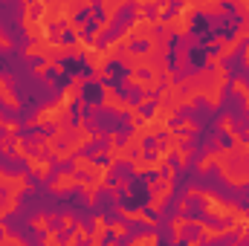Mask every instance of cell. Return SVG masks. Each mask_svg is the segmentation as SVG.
I'll list each match as a JSON object with an SVG mask.
<instances>
[{"instance_id": "cell-34", "label": "cell", "mask_w": 249, "mask_h": 246, "mask_svg": "<svg viewBox=\"0 0 249 246\" xmlns=\"http://www.w3.org/2000/svg\"><path fill=\"white\" fill-rule=\"evenodd\" d=\"M35 127H38L41 139H55V133H58V124L55 122H44V124H35Z\"/></svg>"}, {"instance_id": "cell-3", "label": "cell", "mask_w": 249, "mask_h": 246, "mask_svg": "<svg viewBox=\"0 0 249 246\" xmlns=\"http://www.w3.org/2000/svg\"><path fill=\"white\" fill-rule=\"evenodd\" d=\"M84 122V130L87 133H93V136H110V133H116L124 122H133V113L130 110H116V107H105V105H99L87 119H81Z\"/></svg>"}, {"instance_id": "cell-26", "label": "cell", "mask_w": 249, "mask_h": 246, "mask_svg": "<svg viewBox=\"0 0 249 246\" xmlns=\"http://www.w3.org/2000/svg\"><path fill=\"white\" fill-rule=\"evenodd\" d=\"M72 180H75V183H84V185H96L99 174L90 171V168H75V171H72Z\"/></svg>"}, {"instance_id": "cell-22", "label": "cell", "mask_w": 249, "mask_h": 246, "mask_svg": "<svg viewBox=\"0 0 249 246\" xmlns=\"http://www.w3.org/2000/svg\"><path fill=\"white\" fill-rule=\"evenodd\" d=\"M188 116H191V102L180 105V107H177V113H174V116H168V130H177V127H183V124L188 122Z\"/></svg>"}, {"instance_id": "cell-33", "label": "cell", "mask_w": 249, "mask_h": 246, "mask_svg": "<svg viewBox=\"0 0 249 246\" xmlns=\"http://www.w3.org/2000/svg\"><path fill=\"white\" fill-rule=\"evenodd\" d=\"M160 15V3L154 0V3H142L139 6V18H145V20H154Z\"/></svg>"}, {"instance_id": "cell-55", "label": "cell", "mask_w": 249, "mask_h": 246, "mask_svg": "<svg viewBox=\"0 0 249 246\" xmlns=\"http://www.w3.org/2000/svg\"><path fill=\"white\" fill-rule=\"evenodd\" d=\"M44 3H50V0H44Z\"/></svg>"}, {"instance_id": "cell-46", "label": "cell", "mask_w": 249, "mask_h": 246, "mask_svg": "<svg viewBox=\"0 0 249 246\" xmlns=\"http://www.w3.org/2000/svg\"><path fill=\"white\" fill-rule=\"evenodd\" d=\"M168 32H171V29H168V23H157V26L151 29V35H154V38H162V41L168 38Z\"/></svg>"}, {"instance_id": "cell-35", "label": "cell", "mask_w": 249, "mask_h": 246, "mask_svg": "<svg viewBox=\"0 0 249 246\" xmlns=\"http://www.w3.org/2000/svg\"><path fill=\"white\" fill-rule=\"evenodd\" d=\"M154 136H157V148H160V154H168V145H171V130H157Z\"/></svg>"}, {"instance_id": "cell-21", "label": "cell", "mask_w": 249, "mask_h": 246, "mask_svg": "<svg viewBox=\"0 0 249 246\" xmlns=\"http://www.w3.org/2000/svg\"><path fill=\"white\" fill-rule=\"evenodd\" d=\"M186 9V3L183 0H165L162 3V12H160V18H162V23H171L174 18H180V12Z\"/></svg>"}, {"instance_id": "cell-27", "label": "cell", "mask_w": 249, "mask_h": 246, "mask_svg": "<svg viewBox=\"0 0 249 246\" xmlns=\"http://www.w3.org/2000/svg\"><path fill=\"white\" fill-rule=\"evenodd\" d=\"M157 102H160V99H145V102L136 107V113H139L142 119H154V116H157V107H160Z\"/></svg>"}, {"instance_id": "cell-43", "label": "cell", "mask_w": 249, "mask_h": 246, "mask_svg": "<svg viewBox=\"0 0 249 246\" xmlns=\"http://www.w3.org/2000/svg\"><path fill=\"white\" fill-rule=\"evenodd\" d=\"M139 148H142V151H160V148H157V136H151V133L142 136V139H139Z\"/></svg>"}, {"instance_id": "cell-16", "label": "cell", "mask_w": 249, "mask_h": 246, "mask_svg": "<svg viewBox=\"0 0 249 246\" xmlns=\"http://www.w3.org/2000/svg\"><path fill=\"white\" fill-rule=\"evenodd\" d=\"M154 238L160 246H171L177 244V232H174V223L171 220H157L154 223Z\"/></svg>"}, {"instance_id": "cell-12", "label": "cell", "mask_w": 249, "mask_h": 246, "mask_svg": "<svg viewBox=\"0 0 249 246\" xmlns=\"http://www.w3.org/2000/svg\"><path fill=\"white\" fill-rule=\"evenodd\" d=\"M119 226H122L133 241H139V238H154V223H148L145 214H142V217H130V214H124Z\"/></svg>"}, {"instance_id": "cell-49", "label": "cell", "mask_w": 249, "mask_h": 246, "mask_svg": "<svg viewBox=\"0 0 249 246\" xmlns=\"http://www.w3.org/2000/svg\"><path fill=\"white\" fill-rule=\"evenodd\" d=\"M142 159H145V165H154V162H160V151H142Z\"/></svg>"}, {"instance_id": "cell-36", "label": "cell", "mask_w": 249, "mask_h": 246, "mask_svg": "<svg viewBox=\"0 0 249 246\" xmlns=\"http://www.w3.org/2000/svg\"><path fill=\"white\" fill-rule=\"evenodd\" d=\"M23 185H32V188H35V185H44V174H41L38 168H29V171L23 174Z\"/></svg>"}, {"instance_id": "cell-6", "label": "cell", "mask_w": 249, "mask_h": 246, "mask_svg": "<svg viewBox=\"0 0 249 246\" xmlns=\"http://www.w3.org/2000/svg\"><path fill=\"white\" fill-rule=\"evenodd\" d=\"M209 214V194L191 188L188 194H183V211H180V220H197L203 223V217Z\"/></svg>"}, {"instance_id": "cell-24", "label": "cell", "mask_w": 249, "mask_h": 246, "mask_svg": "<svg viewBox=\"0 0 249 246\" xmlns=\"http://www.w3.org/2000/svg\"><path fill=\"white\" fill-rule=\"evenodd\" d=\"M133 130H136V127H133V122H124L122 127L116 130V139H113V148H124V145H127V142L133 139Z\"/></svg>"}, {"instance_id": "cell-14", "label": "cell", "mask_w": 249, "mask_h": 246, "mask_svg": "<svg viewBox=\"0 0 249 246\" xmlns=\"http://www.w3.org/2000/svg\"><path fill=\"white\" fill-rule=\"evenodd\" d=\"M180 211H183V197L174 194V191H165L162 200H160V220L177 223V220H180Z\"/></svg>"}, {"instance_id": "cell-50", "label": "cell", "mask_w": 249, "mask_h": 246, "mask_svg": "<svg viewBox=\"0 0 249 246\" xmlns=\"http://www.w3.org/2000/svg\"><path fill=\"white\" fill-rule=\"evenodd\" d=\"M168 87H171V84H168V75H160V78H157V90H160V93H165Z\"/></svg>"}, {"instance_id": "cell-20", "label": "cell", "mask_w": 249, "mask_h": 246, "mask_svg": "<svg viewBox=\"0 0 249 246\" xmlns=\"http://www.w3.org/2000/svg\"><path fill=\"white\" fill-rule=\"evenodd\" d=\"M99 32H102V23H99L96 18H90V20L81 26V32H78V41H84V44H96Z\"/></svg>"}, {"instance_id": "cell-23", "label": "cell", "mask_w": 249, "mask_h": 246, "mask_svg": "<svg viewBox=\"0 0 249 246\" xmlns=\"http://www.w3.org/2000/svg\"><path fill=\"white\" fill-rule=\"evenodd\" d=\"M145 99H148V87H142V84H127V105H130V107H139Z\"/></svg>"}, {"instance_id": "cell-15", "label": "cell", "mask_w": 249, "mask_h": 246, "mask_svg": "<svg viewBox=\"0 0 249 246\" xmlns=\"http://www.w3.org/2000/svg\"><path fill=\"white\" fill-rule=\"evenodd\" d=\"M203 229H209V232L235 229V214H214V211H209V214L203 217Z\"/></svg>"}, {"instance_id": "cell-51", "label": "cell", "mask_w": 249, "mask_h": 246, "mask_svg": "<svg viewBox=\"0 0 249 246\" xmlns=\"http://www.w3.org/2000/svg\"><path fill=\"white\" fill-rule=\"evenodd\" d=\"M41 12H44V9H41L38 3H32V15H29V18H32V20H41Z\"/></svg>"}, {"instance_id": "cell-31", "label": "cell", "mask_w": 249, "mask_h": 246, "mask_svg": "<svg viewBox=\"0 0 249 246\" xmlns=\"http://www.w3.org/2000/svg\"><path fill=\"white\" fill-rule=\"evenodd\" d=\"M217 148H220V151H232V148H235V133L223 127V130L217 133Z\"/></svg>"}, {"instance_id": "cell-2", "label": "cell", "mask_w": 249, "mask_h": 246, "mask_svg": "<svg viewBox=\"0 0 249 246\" xmlns=\"http://www.w3.org/2000/svg\"><path fill=\"white\" fill-rule=\"evenodd\" d=\"M136 18H139V3L136 0H124L116 6V12H113V20H110V26L105 29V32H99V38H96V50L99 53H105V50H110L119 38H122L124 32L136 23Z\"/></svg>"}, {"instance_id": "cell-53", "label": "cell", "mask_w": 249, "mask_h": 246, "mask_svg": "<svg viewBox=\"0 0 249 246\" xmlns=\"http://www.w3.org/2000/svg\"><path fill=\"white\" fill-rule=\"evenodd\" d=\"M241 244H249V232H244V235H241Z\"/></svg>"}, {"instance_id": "cell-1", "label": "cell", "mask_w": 249, "mask_h": 246, "mask_svg": "<svg viewBox=\"0 0 249 246\" xmlns=\"http://www.w3.org/2000/svg\"><path fill=\"white\" fill-rule=\"evenodd\" d=\"M0 223H3V229H6V235L9 238H18V241H23V244H47V238H50V229L47 226H35V220L32 217H26L18 206L9 211H3V217H0Z\"/></svg>"}, {"instance_id": "cell-28", "label": "cell", "mask_w": 249, "mask_h": 246, "mask_svg": "<svg viewBox=\"0 0 249 246\" xmlns=\"http://www.w3.org/2000/svg\"><path fill=\"white\" fill-rule=\"evenodd\" d=\"M64 217H67V214H61V211H50V214L44 217V226H47V229L55 235V232L64 226Z\"/></svg>"}, {"instance_id": "cell-45", "label": "cell", "mask_w": 249, "mask_h": 246, "mask_svg": "<svg viewBox=\"0 0 249 246\" xmlns=\"http://www.w3.org/2000/svg\"><path fill=\"white\" fill-rule=\"evenodd\" d=\"M9 197H12V188H9V185H3V183H0V209H3V211L9 209Z\"/></svg>"}, {"instance_id": "cell-9", "label": "cell", "mask_w": 249, "mask_h": 246, "mask_svg": "<svg viewBox=\"0 0 249 246\" xmlns=\"http://www.w3.org/2000/svg\"><path fill=\"white\" fill-rule=\"evenodd\" d=\"M90 206H93V211L99 214V217H105L107 211H113V209H119V203H116V188H110V185H96V191H93V197H90Z\"/></svg>"}, {"instance_id": "cell-18", "label": "cell", "mask_w": 249, "mask_h": 246, "mask_svg": "<svg viewBox=\"0 0 249 246\" xmlns=\"http://www.w3.org/2000/svg\"><path fill=\"white\" fill-rule=\"evenodd\" d=\"M200 244L206 246H226V244H241V229H226V232H214V238H203Z\"/></svg>"}, {"instance_id": "cell-47", "label": "cell", "mask_w": 249, "mask_h": 246, "mask_svg": "<svg viewBox=\"0 0 249 246\" xmlns=\"http://www.w3.org/2000/svg\"><path fill=\"white\" fill-rule=\"evenodd\" d=\"M165 165H168V168H171V174H174V171H177V168L183 165V159H180V154H168V157H165Z\"/></svg>"}, {"instance_id": "cell-42", "label": "cell", "mask_w": 249, "mask_h": 246, "mask_svg": "<svg viewBox=\"0 0 249 246\" xmlns=\"http://www.w3.org/2000/svg\"><path fill=\"white\" fill-rule=\"evenodd\" d=\"M133 75H136L139 81H148V84L154 81V70H151V67H136V70H133Z\"/></svg>"}, {"instance_id": "cell-13", "label": "cell", "mask_w": 249, "mask_h": 246, "mask_svg": "<svg viewBox=\"0 0 249 246\" xmlns=\"http://www.w3.org/2000/svg\"><path fill=\"white\" fill-rule=\"evenodd\" d=\"M113 148V139L110 136H93L90 142H84V145H78L75 151H72V157L75 159H90V157H96V154H102V151H110Z\"/></svg>"}, {"instance_id": "cell-25", "label": "cell", "mask_w": 249, "mask_h": 246, "mask_svg": "<svg viewBox=\"0 0 249 246\" xmlns=\"http://www.w3.org/2000/svg\"><path fill=\"white\" fill-rule=\"evenodd\" d=\"M75 235H78V223L72 220V223H64L61 229L55 232V241H58V244H67V241H72Z\"/></svg>"}, {"instance_id": "cell-11", "label": "cell", "mask_w": 249, "mask_h": 246, "mask_svg": "<svg viewBox=\"0 0 249 246\" xmlns=\"http://www.w3.org/2000/svg\"><path fill=\"white\" fill-rule=\"evenodd\" d=\"M78 96H81L87 105L99 107V105H105V99H107V87L102 84V78H84V81L78 84Z\"/></svg>"}, {"instance_id": "cell-39", "label": "cell", "mask_w": 249, "mask_h": 246, "mask_svg": "<svg viewBox=\"0 0 249 246\" xmlns=\"http://www.w3.org/2000/svg\"><path fill=\"white\" fill-rule=\"evenodd\" d=\"M87 162H90V165H96V168H110V162H113V159L107 157V151H102V154H96V157H90Z\"/></svg>"}, {"instance_id": "cell-44", "label": "cell", "mask_w": 249, "mask_h": 246, "mask_svg": "<svg viewBox=\"0 0 249 246\" xmlns=\"http://www.w3.org/2000/svg\"><path fill=\"white\" fill-rule=\"evenodd\" d=\"M116 238H119V235L113 232V226H107V229L102 232V238H99V244H102V246H105V244H116Z\"/></svg>"}, {"instance_id": "cell-7", "label": "cell", "mask_w": 249, "mask_h": 246, "mask_svg": "<svg viewBox=\"0 0 249 246\" xmlns=\"http://www.w3.org/2000/svg\"><path fill=\"white\" fill-rule=\"evenodd\" d=\"M61 70H67L72 78H93L96 75V67L93 64H87V53H67L61 61H58Z\"/></svg>"}, {"instance_id": "cell-37", "label": "cell", "mask_w": 249, "mask_h": 246, "mask_svg": "<svg viewBox=\"0 0 249 246\" xmlns=\"http://www.w3.org/2000/svg\"><path fill=\"white\" fill-rule=\"evenodd\" d=\"M58 44H61V47H75V44H78V32L67 26V29L61 32V38H58Z\"/></svg>"}, {"instance_id": "cell-41", "label": "cell", "mask_w": 249, "mask_h": 246, "mask_svg": "<svg viewBox=\"0 0 249 246\" xmlns=\"http://www.w3.org/2000/svg\"><path fill=\"white\" fill-rule=\"evenodd\" d=\"M206 53H209V58H220L223 55V44L220 41H209L206 44Z\"/></svg>"}, {"instance_id": "cell-40", "label": "cell", "mask_w": 249, "mask_h": 246, "mask_svg": "<svg viewBox=\"0 0 249 246\" xmlns=\"http://www.w3.org/2000/svg\"><path fill=\"white\" fill-rule=\"evenodd\" d=\"M58 168H61V174H67V177H72V171H75V157L70 154L67 159H58Z\"/></svg>"}, {"instance_id": "cell-54", "label": "cell", "mask_w": 249, "mask_h": 246, "mask_svg": "<svg viewBox=\"0 0 249 246\" xmlns=\"http://www.w3.org/2000/svg\"><path fill=\"white\" fill-rule=\"evenodd\" d=\"M3 238H9V235H6V229H3V223H0V241H3Z\"/></svg>"}, {"instance_id": "cell-17", "label": "cell", "mask_w": 249, "mask_h": 246, "mask_svg": "<svg viewBox=\"0 0 249 246\" xmlns=\"http://www.w3.org/2000/svg\"><path fill=\"white\" fill-rule=\"evenodd\" d=\"M206 235H203V223H197V220H183V229H180V235H177V244H191V241H203Z\"/></svg>"}, {"instance_id": "cell-32", "label": "cell", "mask_w": 249, "mask_h": 246, "mask_svg": "<svg viewBox=\"0 0 249 246\" xmlns=\"http://www.w3.org/2000/svg\"><path fill=\"white\" fill-rule=\"evenodd\" d=\"M165 70L168 72H174V70H180V50H165Z\"/></svg>"}, {"instance_id": "cell-5", "label": "cell", "mask_w": 249, "mask_h": 246, "mask_svg": "<svg viewBox=\"0 0 249 246\" xmlns=\"http://www.w3.org/2000/svg\"><path fill=\"white\" fill-rule=\"evenodd\" d=\"M223 183H226V168L217 165V162H209V165H200V174L194 180V188L203 191V194H209V197H214Z\"/></svg>"}, {"instance_id": "cell-48", "label": "cell", "mask_w": 249, "mask_h": 246, "mask_svg": "<svg viewBox=\"0 0 249 246\" xmlns=\"http://www.w3.org/2000/svg\"><path fill=\"white\" fill-rule=\"evenodd\" d=\"M142 214H145L151 223H157V220H160V209H154V206H142Z\"/></svg>"}, {"instance_id": "cell-10", "label": "cell", "mask_w": 249, "mask_h": 246, "mask_svg": "<svg viewBox=\"0 0 249 246\" xmlns=\"http://www.w3.org/2000/svg\"><path fill=\"white\" fill-rule=\"evenodd\" d=\"M136 174V168H133V159H113L110 162V168H107V177H105V185H110V188H119L124 185L130 177Z\"/></svg>"}, {"instance_id": "cell-19", "label": "cell", "mask_w": 249, "mask_h": 246, "mask_svg": "<svg viewBox=\"0 0 249 246\" xmlns=\"http://www.w3.org/2000/svg\"><path fill=\"white\" fill-rule=\"evenodd\" d=\"M122 53H127V55H148L151 53V41L145 35H130V41L122 47Z\"/></svg>"}, {"instance_id": "cell-38", "label": "cell", "mask_w": 249, "mask_h": 246, "mask_svg": "<svg viewBox=\"0 0 249 246\" xmlns=\"http://www.w3.org/2000/svg\"><path fill=\"white\" fill-rule=\"evenodd\" d=\"M87 20H90V6H78V9L72 12V23H75V26H84Z\"/></svg>"}, {"instance_id": "cell-52", "label": "cell", "mask_w": 249, "mask_h": 246, "mask_svg": "<svg viewBox=\"0 0 249 246\" xmlns=\"http://www.w3.org/2000/svg\"><path fill=\"white\" fill-rule=\"evenodd\" d=\"M139 157H142V148H130V151H127V159H133V162H136Z\"/></svg>"}, {"instance_id": "cell-4", "label": "cell", "mask_w": 249, "mask_h": 246, "mask_svg": "<svg viewBox=\"0 0 249 246\" xmlns=\"http://www.w3.org/2000/svg\"><path fill=\"white\" fill-rule=\"evenodd\" d=\"M84 203H90V194H87V188L84 183H72L67 185V188H58V197H55V211H61V214H72V211H78Z\"/></svg>"}, {"instance_id": "cell-29", "label": "cell", "mask_w": 249, "mask_h": 246, "mask_svg": "<svg viewBox=\"0 0 249 246\" xmlns=\"http://www.w3.org/2000/svg\"><path fill=\"white\" fill-rule=\"evenodd\" d=\"M64 29H67V20H64V18L53 20V23H47V35H50V41H53V44H58V38H61Z\"/></svg>"}, {"instance_id": "cell-8", "label": "cell", "mask_w": 249, "mask_h": 246, "mask_svg": "<svg viewBox=\"0 0 249 246\" xmlns=\"http://www.w3.org/2000/svg\"><path fill=\"white\" fill-rule=\"evenodd\" d=\"M133 75V67H127L122 58H107L102 64V84L105 87H116L119 81H127Z\"/></svg>"}, {"instance_id": "cell-30", "label": "cell", "mask_w": 249, "mask_h": 246, "mask_svg": "<svg viewBox=\"0 0 249 246\" xmlns=\"http://www.w3.org/2000/svg\"><path fill=\"white\" fill-rule=\"evenodd\" d=\"M90 18H96V20L105 26V23H107V18H110V15H107V6H105L102 0H99V3H90Z\"/></svg>"}]
</instances>
